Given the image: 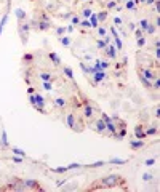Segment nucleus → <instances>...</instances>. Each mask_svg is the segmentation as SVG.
Segmentation results:
<instances>
[{
    "instance_id": "ddd939ff",
    "label": "nucleus",
    "mask_w": 160,
    "mask_h": 192,
    "mask_svg": "<svg viewBox=\"0 0 160 192\" xmlns=\"http://www.w3.org/2000/svg\"><path fill=\"white\" fill-rule=\"evenodd\" d=\"M82 26H85V27H90V23H88V21H83V23H82Z\"/></svg>"
},
{
    "instance_id": "9b49d317",
    "label": "nucleus",
    "mask_w": 160,
    "mask_h": 192,
    "mask_svg": "<svg viewBox=\"0 0 160 192\" xmlns=\"http://www.w3.org/2000/svg\"><path fill=\"white\" fill-rule=\"evenodd\" d=\"M64 72H66V74H68L69 77H72V72H71V69H64Z\"/></svg>"
},
{
    "instance_id": "1a4fd4ad",
    "label": "nucleus",
    "mask_w": 160,
    "mask_h": 192,
    "mask_svg": "<svg viewBox=\"0 0 160 192\" xmlns=\"http://www.w3.org/2000/svg\"><path fill=\"white\" fill-rule=\"evenodd\" d=\"M155 133V128H149L148 131H146V134H154Z\"/></svg>"
},
{
    "instance_id": "39448f33",
    "label": "nucleus",
    "mask_w": 160,
    "mask_h": 192,
    "mask_svg": "<svg viewBox=\"0 0 160 192\" xmlns=\"http://www.w3.org/2000/svg\"><path fill=\"white\" fill-rule=\"evenodd\" d=\"M106 18H108V15H106V11H102L101 15H98V21H104Z\"/></svg>"
},
{
    "instance_id": "6e6552de",
    "label": "nucleus",
    "mask_w": 160,
    "mask_h": 192,
    "mask_svg": "<svg viewBox=\"0 0 160 192\" xmlns=\"http://www.w3.org/2000/svg\"><path fill=\"white\" fill-rule=\"evenodd\" d=\"M142 146V143H131V147L133 149H136V147H141Z\"/></svg>"
},
{
    "instance_id": "20e7f679",
    "label": "nucleus",
    "mask_w": 160,
    "mask_h": 192,
    "mask_svg": "<svg viewBox=\"0 0 160 192\" xmlns=\"http://www.w3.org/2000/svg\"><path fill=\"white\" fill-rule=\"evenodd\" d=\"M108 54L114 58V56H115V48H114V47H109V48H108Z\"/></svg>"
},
{
    "instance_id": "f8f14e48",
    "label": "nucleus",
    "mask_w": 160,
    "mask_h": 192,
    "mask_svg": "<svg viewBox=\"0 0 160 192\" xmlns=\"http://www.w3.org/2000/svg\"><path fill=\"white\" fill-rule=\"evenodd\" d=\"M83 15H85V16H90V15H91V11H90V10H85V11H83Z\"/></svg>"
},
{
    "instance_id": "f257e3e1",
    "label": "nucleus",
    "mask_w": 160,
    "mask_h": 192,
    "mask_svg": "<svg viewBox=\"0 0 160 192\" xmlns=\"http://www.w3.org/2000/svg\"><path fill=\"white\" fill-rule=\"evenodd\" d=\"M96 130L98 131H104L106 130V122L104 120H96Z\"/></svg>"
},
{
    "instance_id": "9d476101",
    "label": "nucleus",
    "mask_w": 160,
    "mask_h": 192,
    "mask_svg": "<svg viewBox=\"0 0 160 192\" xmlns=\"http://www.w3.org/2000/svg\"><path fill=\"white\" fill-rule=\"evenodd\" d=\"M62 43H64V45H69V40H68V37H64V38H62Z\"/></svg>"
},
{
    "instance_id": "7ed1b4c3",
    "label": "nucleus",
    "mask_w": 160,
    "mask_h": 192,
    "mask_svg": "<svg viewBox=\"0 0 160 192\" xmlns=\"http://www.w3.org/2000/svg\"><path fill=\"white\" fill-rule=\"evenodd\" d=\"M135 134L138 136V138H144V136H146V131L142 130V127H136V128H135Z\"/></svg>"
},
{
    "instance_id": "423d86ee",
    "label": "nucleus",
    "mask_w": 160,
    "mask_h": 192,
    "mask_svg": "<svg viewBox=\"0 0 160 192\" xmlns=\"http://www.w3.org/2000/svg\"><path fill=\"white\" fill-rule=\"evenodd\" d=\"M50 58H51V59H53V61H55V63H56V64H59V58H58V56H56V54H55V53H51V54H50Z\"/></svg>"
},
{
    "instance_id": "f03ea898",
    "label": "nucleus",
    "mask_w": 160,
    "mask_h": 192,
    "mask_svg": "<svg viewBox=\"0 0 160 192\" xmlns=\"http://www.w3.org/2000/svg\"><path fill=\"white\" fill-rule=\"evenodd\" d=\"M24 184H26V187H34V189H42L35 181H31V179H28V181H24Z\"/></svg>"
},
{
    "instance_id": "0eeeda50",
    "label": "nucleus",
    "mask_w": 160,
    "mask_h": 192,
    "mask_svg": "<svg viewBox=\"0 0 160 192\" xmlns=\"http://www.w3.org/2000/svg\"><path fill=\"white\" fill-rule=\"evenodd\" d=\"M95 77H96V80H102L104 78V72H96Z\"/></svg>"
}]
</instances>
